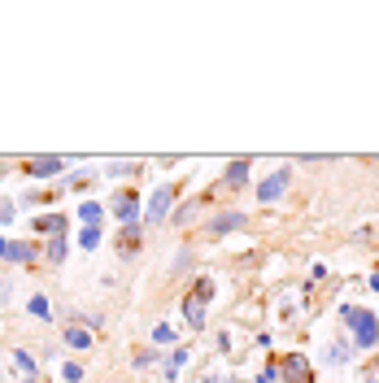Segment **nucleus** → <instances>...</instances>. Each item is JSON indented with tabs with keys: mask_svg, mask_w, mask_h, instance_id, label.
I'll use <instances>...</instances> for the list:
<instances>
[{
	"mask_svg": "<svg viewBox=\"0 0 379 383\" xmlns=\"http://www.w3.org/2000/svg\"><path fill=\"white\" fill-rule=\"evenodd\" d=\"M9 261H18V266H26V261H35V244H22V240H9Z\"/></svg>",
	"mask_w": 379,
	"mask_h": 383,
	"instance_id": "9b49d317",
	"label": "nucleus"
},
{
	"mask_svg": "<svg viewBox=\"0 0 379 383\" xmlns=\"http://www.w3.org/2000/svg\"><path fill=\"white\" fill-rule=\"evenodd\" d=\"M223 183H227V188H240V183H249V157H244V161H232V165H227Z\"/></svg>",
	"mask_w": 379,
	"mask_h": 383,
	"instance_id": "9d476101",
	"label": "nucleus"
},
{
	"mask_svg": "<svg viewBox=\"0 0 379 383\" xmlns=\"http://www.w3.org/2000/svg\"><path fill=\"white\" fill-rule=\"evenodd\" d=\"M375 383H379V379H375Z\"/></svg>",
	"mask_w": 379,
	"mask_h": 383,
	"instance_id": "a878e982",
	"label": "nucleus"
},
{
	"mask_svg": "<svg viewBox=\"0 0 379 383\" xmlns=\"http://www.w3.org/2000/svg\"><path fill=\"white\" fill-rule=\"evenodd\" d=\"M13 366H18V370L26 375V383H31V379L40 375V366H35V357H31V353H22V348H18V353H13Z\"/></svg>",
	"mask_w": 379,
	"mask_h": 383,
	"instance_id": "ddd939ff",
	"label": "nucleus"
},
{
	"mask_svg": "<svg viewBox=\"0 0 379 383\" xmlns=\"http://www.w3.org/2000/svg\"><path fill=\"white\" fill-rule=\"evenodd\" d=\"M105 174H113V179H127V174H140V161H113Z\"/></svg>",
	"mask_w": 379,
	"mask_h": 383,
	"instance_id": "dca6fc26",
	"label": "nucleus"
},
{
	"mask_svg": "<svg viewBox=\"0 0 379 383\" xmlns=\"http://www.w3.org/2000/svg\"><path fill=\"white\" fill-rule=\"evenodd\" d=\"M79 244H83V248H101V227H83Z\"/></svg>",
	"mask_w": 379,
	"mask_h": 383,
	"instance_id": "6ab92c4d",
	"label": "nucleus"
},
{
	"mask_svg": "<svg viewBox=\"0 0 379 383\" xmlns=\"http://www.w3.org/2000/svg\"><path fill=\"white\" fill-rule=\"evenodd\" d=\"M327 357L340 366V361H349V357H353V348H349V344H344V348H340V344H332V348H327Z\"/></svg>",
	"mask_w": 379,
	"mask_h": 383,
	"instance_id": "412c9836",
	"label": "nucleus"
},
{
	"mask_svg": "<svg viewBox=\"0 0 379 383\" xmlns=\"http://www.w3.org/2000/svg\"><path fill=\"white\" fill-rule=\"evenodd\" d=\"M31 227H35L40 236H65V218L61 213H44V218H35Z\"/></svg>",
	"mask_w": 379,
	"mask_h": 383,
	"instance_id": "1a4fd4ad",
	"label": "nucleus"
},
{
	"mask_svg": "<svg viewBox=\"0 0 379 383\" xmlns=\"http://www.w3.org/2000/svg\"><path fill=\"white\" fill-rule=\"evenodd\" d=\"M209 296H213V279H196V288L188 292V301H184V313H188L192 327H205V305H209Z\"/></svg>",
	"mask_w": 379,
	"mask_h": 383,
	"instance_id": "f03ea898",
	"label": "nucleus"
},
{
	"mask_svg": "<svg viewBox=\"0 0 379 383\" xmlns=\"http://www.w3.org/2000/svg\"><path fill=\"white\" fill-rule=\"evenodd\" d=\"M153 344H175V327L170 323H157L153 327Z\"/></svg>",
	"mask_w": 379,
	"mask_h": 383,
	"instance_id": "a211bd4d",
	"label": "nucleus"
},
{
	"mask_svg": "<svg viewBox=\"0 0 379 383\" xmlns=\"http://www.w3.org/2000/svg\"><path fill=\"white\" fill-rule=\"evenodd\" d=\"M79 218H83L88 227H96V222H101V205H96V201H83V205H79Z\"/></svg>",
	"mask_w": 379,
	"mask_h": 383,
	"instance_id": "f3484780",
	"label": "nucleus"
},
{
	"mask_svg": "<svg viewBox=\"0 0 379 383\" xmlns=\"http://www.w3.org/2000/svg\"><path fill=\"white\" fill-rule=\"evenodd\" d=\"M0 257H9V240H0Z\"/></svg>",
	"mask_w": 379,
	"mask_h": 383,
	"instance_id": "5701e85b",
	"label": "nucleus"
},
{
	"mask_svg": "<svg viewBox=\"0 0 379 383\" xmlns=\"http://www.w3.org/2000/svg\"><path fill=\"white\" fill-rule=\"evenodd\" d=\"M5 222H13V205H9V201H0V227H5Z\"/></svg>",
	"mask_w": 379,
	"mask_h": 383,
	"instance_id": "4be33fe9",
	"label": "nucleus"
},
{
	"mask_svg": "<svg viewBox=\"0 0 379 383\" xmlns=\"http://www.w3.org/2000/svg\"><path fill=\"white\" fill-rule=\"evenodd\" d=\"M340 318H344V327L353 331V348H379V313L375 309L344 305Z\"/></svg>",
	"mask_w": 379,
	"mask_h": 383,
	"instance_id": "f257e3e1",
	"label": "nucleus"
},
{
	"mask_svg": "<svg viewBox=\"0 0 379 383\" xmlns=\"http://www.w3.org/2000/svg\"><path fill=\"white\" fill-rule=\"evenodd\" d=\"M65 253H70V244H65V236L48 240V261H53V266H61V261H65Z\"/></svg>",
	"mask_w": 379,
	"mask_h": 383,
	"instance_id": "2eb2a0df",
	"label": "nucleus"
},
{
	"mask_svg": "<svg viewBox=\"0 0 379 383\" xmlns=\"http://www.w3.org/2000/svg\"><path fill=\"white\" fill-rule=\"evenodd\" d=\"M26 309L35 313L40 323H44V318H53V309H48V296H44V292H35V296H31V301H26Z\"/></svg>",
	"mask_w": 379,
	"mask_h": 383,
	"instance_id": "4468645a",
	"label": "nucleus"
},
{
	"mask_svg": "<svg viewBox=\"0 0 379 383\" xmlns=\"http://www.w3.org/2000/svg\"><path fill=\"white\" fill-rule=\"evenodd\" d=\"M288 183H292V170H275L266 183H257V201L261 205H271V201H279V196L288 192Z\"/></svg>",
	"mask_w": 379,
	"mask_h": 383,
	"instance_id": "7ed1b4c3",
	"label": "nucleus"
},
{
	"mask_svg": "<svg viewBox=\"0 0 379 383\" xmlns=\"http://www.w3.org/2000/svg\"><path fill=\"white\" fill-rule=\"evenodd\" d=\"M279 375H284L288 383H314V375H309V361H305L301 353L284 357V366H279Z\"/></svg>",
	"mask_w": 379,
	"mask_h": 383,
	"instance_id": "39448f33",
	"label": "nucleus"
},
{
	"mask_svg": "<svg viewBox=\"0 0 379 383\" xmlns=\"http://www.w3.org/2000/svg\"><path fill=\"white\" fill-rule=\"evenodd\" d=\"M205 383H227V379H223V375H209V379H205Z\"/></svg>",
	"mask_w": 379,
	"mask_h": 383,
	"instance_id": "b1692460",
	"label": "nucleus"
},
{
	"mask_svg": "<svg viewBox=\"0 0 379 383\" xmlns=\"http://www.w3.org/2000/svg\"><path fill=\"white\" fill-rule=\"evenodd\" d=\"M170 205H175V188H170V183H161V188L153 192V201H148V209H144V218L148 222H161L170 213Z\"/></svg>",
	"mask_w": 379,
	"mask_h": 383,
	"instance_id": "20e7f679",
	"label": "nucleus"
},
{
	"mask_svg": "<svg viewBox=\"0 0 379 383\" xmlns=\"http://www.w3.org/2000/svg\"><path fill=\"white\" fill-rule=\"evenodd\" d=\"M375 370H379V366H375Z\"/></svg>",
	"mask_w": 379,
	"mask_h": 383,
	"instance_id": "393cba45",
	"label": "nucleus"
},
{
	"mask_svg": "<svg viewBox=\"0 0 379 383\" xmlns=\"http://www.w3.org/2000/svg\"><path fill=\"white\" fill-rule=\"evenodd\" d=\"M113 213H118L122 227H136L140 222V201L136 196H118V201H113Z\"/></svg>",
	"mask_w": 379,
	"mask_h": 383,
	"instance_id": "0eeeda50",
	"label": "nucleus"
},
{
	"mask_svg": "<svg viewBox=\"0 0 379 383\" xmlns=\"http://www.w3.org/2000/svg\"><path fill=\"white\" fill-rule=\"evenodd\" d=\"M61 170H65L61 157H31V161H26V174H31V179H53V174H61Z\"/></svg>",
	"mask_w": 379,
	"mask_h": 383,
	"instance_id": "423d86ee",
	"label": "nucleus"
},
{
	"mask_svg": "<svg viewBox=\"0 0 379 383\" xmlns=\"http://www.w3.org/2000/svg\"><path fill=\"white\" fill-rule=\"evenodd\" d=\"M236 227H244V213L227 209V213H218V218L209 222V236H227V231H236Z\"/></svg>",
	"mask_w": 379,
	"mask_h": 383,
	"instance_id": "6e6552de",
	"label": "nucleus"
},
{
	"mask_svg": "<svg viewBox=\"0 0 379 383\" xmlns=\"http://www.w3.org/2000/svg\"><path fill=\"white\" fill-rule=\"evenodd\" d=\"M61 379H65V383H79V379H83V366H79V361H65V366H61Z\"/></svg>",
	"mask_w": 379,
	"mask_h": 383,
	"instance_id": "aec40b11",
	"label": "nucleus"
},
{
	"mask_svg": "<svg viewBox=\"0 0 379 383\" xmlns=\"http://www.w3.org/2000/svg\"><path fill=\"white\" fill-rule=\"evenodd\" d=\"M65 344H70V348H79V353H83V348H92L88 327H65Z\"/></svg>",
	"mask_w": 379,
	"mask_h": 383,
	"instance_id": "f8f14e48",
	"label": "nucleus"
}]
</instances>
